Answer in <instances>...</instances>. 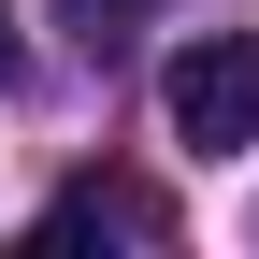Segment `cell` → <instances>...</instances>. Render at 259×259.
Returning a JSON list of instances; mask_svg holds the SVG:
<instances>
[{
	"label": "cell",
	"instance_id": "7a4b0ae2",
	"mask_svg": "<svg viewBox=\"0 0 259 259\" xmlns=\"http://www.w3.org/2000/svg\"><path fill=\"white\" fill-rule=\"evenodd\" d=\"M72 231H130V245H173V202H144V187L87 173V187H58V202H44V245H72Z\"/></svg>",
	"mask_w": 259,
	"mask_h": 259
},
{
	"label": "cell",
	"instance_id": "6da1fadb",
	"mask_svg": "<svg viewBox=\"0 0 259 259\" xmlns=\"http://www.w3.org/2000/svg\"><path fill=\"white\" fill-rule=\"evenodd\" d=\"M158 115H173V144H202V158L259 144V29H202V44L158 72Z\"/></svg>",
	"mask_w": 259,
	"mask_h": 259
},
{
	"label": "cell",
	"instance_id": "3957f363",
	"mask_svg": "<svg viewBox=\"0 0 259 259\" xmlns=\"http://www.w3.org/2000/svg\"><path fill=\"white\" fill-rule=\"evenodd\" d=\"M58 15H72V44H87V58H130V29H144V0H58Z\"/></svg>",
	"mask_w": 259,
	"mask_h": 259
},
{
	"label": "cell",
	"instance_id": "277c9868",
	"mask_svg": "<svg viewBox=\"0 0 259 259\" xmlns=\"http://www.w3.org/2000/svg\"><path fill=\"white\" fill-rule=\"evenodd\" d=\"M15 72H29V44H15V15H0V87H15Z\"/></svg>",
	"mask_w": 259,
	"mask_h": 259
}]
</instances>
